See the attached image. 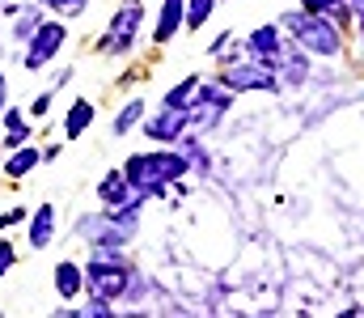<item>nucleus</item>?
Returning <instances> with one entry per match:
<instances>
[{
  "instance_id": "f257e3e1",
  "label": "nucleus",
  "mask_w": 364,
  "mask_h": 318,
  "mask_svg": "<svg viewBox=\"0 0 364 318\" xmlns=\"http://www.w3.org/2000/svg\"><path fill=\"white\" fill-rule=\"evenodd\" d=\"M182 174H186V157H178V153H136L127 161V179L149 187V196H161Z\"/></svg>"
},
{
  "instance_id": "f03ea898",
  "label": "nucleus",
  "mask_w": 364,
  "mask_h": 318,
  "mask_svg": "<svg viewBox=\"0 0 364 318\" xmlns=\"http://www.w3.org/2000/svg\"><path fill=\"white\" fill-rule=\"evenodd\" d=\"M284 26L296 34V43H301L309 55H335V51L343 47V43H339V30H335L322 13H309V9H305V13H288Z\"/></svg>"
},
{
  "instance_id": "7ed1b4c3",
  "label": "nucleus",
  "mask_w": 364,
  "mask_h": 318,
  "mask_svg": "<svg viewBox=\"0 0 364 318\" xmlns=\"http://www.w3.org/2000/svg\"><path fill=\"white\" fill-rule=\"evenodd\" d=\"M85 289H90V297L119 302V297H127V289H132V272H127L119 259H110L106 250H97L90 259V267H85Z\"/></svg>"
},
{
  "instance_id": "20e7f679",
  "label": "nucleus",
  "mask_w": 364,
  "mask_h": 318,
  "mask_svg": "<svg viewBox=\"0 0 364 318\" xmlns=\"http://www.w3.org/2000/svg\"><path fill=\"white\" fill-rule=\"evenodd\" d=\"M140 17H144L140 0H123V9L110 17V30H106V43H102V51H127V47H132V38H136V26H140Z\"/></svg>"
},
{
  "instance_id": "39448f33",
  "label": "nucleus",
  "mask_w": 364,
  "mask_h": 318,
  "mask_svg": "<svg viewBox=\"0 0 364 318\" xmlns=\"http://www.w3.org/2000/svg\"><path fill=\"white\" fill-rule=\"evenodd\" d=\"M60 47H64V26H60V21L38 26V30H34V43H30V55H26V68H30V73H34V68H43Z\"/></svg>"
},
{
  "instance_id": "423d86ee",
  "label": "nucleus",
  "mask_w": 364,
  "mask_h": 318,
  "mask_svg": "<svg viewBox=\"0 0 364 318\" xmlns=\"http://www.w3.org/2000/svg\"><path fill=\"white\" fill-rule=\"evenodd\" d=\"M225 85L229 90H275V77H272V64L255 60V64H233L225 73Z\"/></svg>"
},
{
  "instance_id": "0eeeda50",
  "label": "nucleus",
  "mask_w": 364,
  "mask_h": 318,
  "mask_svg": "<svg viewBox=\"0 0 364 318\" xmlns=\"http://www.w3.org/2000/svg\"><path fill=\"white\" fill-rule=\"evenodd\" d=\"M182 132H186V106H166V115L149 123L153 140H182Z\"/></svg>"
},
{
  "instance_id": "6e6552de",
  "label": "nucleus",
  "mask_w": 364,
  "mask_h": 318,
  "mask_svg": "<svg viewBox=\"0 0 364 318\" xmlns=\"http://www.w3.org/2000/svg\"><path fill=\"white\" fill-rule=\"evenodd\" d=\"M250 55L255 60H263V64H279V55H284V38L275 34V26H263V30H255L250 34Z\"/></svg>"
},
{
  "instance_id": "1a4fd4ad",
  "label": "nucleus",
  "mask_w": 364,
  "mask_h": 318,
  "mask_svg": "<svg viewBox=\"0 0 364 318\" xmlns=\"http://www.w3.org/2000/svg\"><path fill=\"white\" fill-rule=\"evenodd\" d=\"M81 285H85V272H81L77 263H60V267H55V289H60V297H77Z\"/></svg>"
},
{
  "instance_id": "9d476101",
  "label": "nucleus",
  "mask_w": 364,
  "mask_h": 318,
  "mask_svg": "<svg viewBox=\"0 0 364 318\" xmlns=\"http://www.w3.org/2000/svg\"><path fill=\"white\" fill-rule=\"evenodd\" d=\"M93 123V106L85 102V98H77L73 102V110H68V123H64V132H68V140H77L85 127Z\"/></svg>"
},
{
  "instance_id": "9b49d317",
  "label": "nucleus",
  "mask_w": 364,
  "mask_h": 318,
  "mask_svg": "<svg viewBox=\"0 0 364 318\" xmlns=\"http://www.w3.org/2000/svg\"><path fill=\"white\" fill-rule=\"evenodd\" d=\"M178 21H182V0H166L161 21H157V43H170L174 30H178Z\"/></svg>"
},
{
  "instance_id": "f8f14e48",
  "label": "nucleus",
  "mask_w": 364,
  "mask_h": 318,
  "mask_svg": "<svg viewBox=\"0 0 364 318\" xmlns=\"http://www.w3.org/2000/svg\"><path fill=\"white\" fill-rule=\"evenodd\" d=\"M51 229H55V208H38L34 212V225H30V242L34 246H47L51 242Z\"/></svg>"
},
{
  "instance_id": "ddd939ff",
  "label": "nucleus",
  "mask_w": 364,
  "mask_h": 318,
  "mask_svg": "<svg viewBox=\"0 0 364 318\" xmlns=\"http://www.w3.org/2000/svg\"><path fill=\"white\" fill-rule=\"evenodd\" d=\"M34 166H38V153H34V149H17V153L9 157L4 174H26V170H34Z\"/></svg>"
},
{
  "instance_id": "4468645a",
  "label": "nucleus",
  "mask_w": 364,
  "mask_h": 318,
  "mask_svg": "<svg viewBox=\"0 0 364 318\" xmlns=\"http://www.w3.org/2000/svg\"><path fill=\"white\" fill-rule=\"evenodd\" d=\"M195 90H199V77H186L182 85H174V90L166 94V106H186V102H191V94H195Z\"/></svg>"
},
{
  "instance_id": "2eb2a0df",
  "label": "nucleus",
  "mask_w": 364,
  "mask_h": 318,
  "mask_svg": "<svg viewBox=\"0 0 364 318\" xmlns=\"http://www.w3.org/2000/svg\"><path fill=\"white\" fill-rule=\"evenodd\" d=\"M212 4H216V0H186V26H191V30H199V26H203V17L212 13Z\"/></svg>"
},
{
  "instance_id": "dca6fc26",
  "label": "nucleus",
  "mask_w": 364,
  "mask_h": 318,
  "mask_svg": "<svg viewBox=\"0 0 364 318\" xmlns=\"http://www.w3.org/2000/svg\"><path fill=\"white\" fill-rule=\"evenodd\" d=\"M140 115H144V102H127V106H123V115L114 119V136H123V132H127Z\"/></svg>"
},
{
  "instance_id": "f3484780",
  "label": "nucleus",
  "mask_w": 364,
  "mask_h": 318,
  "mask_svg": "<svg viewBox=\"0 0 364 318\" xmlns=\"http://www.w3.org/2000/svg\"><path fill=\"white\" fill-rule=\"evenodd\" d=\"M343 0H305V9L309 13H331V9H339Z\"/></svg>"
},
{
  "instance_id": "a211bd4d",
  "label": "nucleus",
  "mask_w": 364,
  "mask_h": 318,
  "mask_svg": "<svg viewBox=\"0 0 364 318\" xmlns=\"http://www.w3.org/2000/svg\"><path fill=\"white\" fill-rule=\"evenodd\" d=\"M43 4H51V9H64V13H81V9H85V0H43Z\"/></svg>"
},
{
  "instance_id": "6ab92c4d",
  "label": "nucleus",
  "mask_w": 364,
  "mask_h": 318,
  "mask_svg": "<svg viewBox=\"0 0 364 318\" xmlns=\"http://www.w3.org/2000/svg\"><path fill=\"white\" fill-rule=\"evenodd\" d=\"M13 267V242H0V276Z\"/></svg>"
},
{
  "instance_id": "aec40b11",
  "label": "nucleus",
  "mask_w": 364,
  "mask_h": 318,
  "mask_svg": "<svg viewBox=\"0 0 364 318\" xmlns=\"http://www.w3.org/2000/svg\"><path fill=\"white\" fill-rule=\"evenodd\" d=\"M17 221H26V212H21V208H9L4 216H0V229H4V225H17Z\"/></svg>"
},
{
  "instance_id": "412c9836",
  "label": "nucleus",
  "mask_w": 364,
  "mask_h": 318,
  "mask_svg": "<svg viewBox=\"0 0 364 318\" xmlns=\"http://www.w3.org/2000/svg\"><path fill=\"white\" fill-rule=\"evenodd\" d=\"M30 110H34V115H47V110H51V94H38V98H34V106H30Z\"/></svg>"
},
{
  "instance_id": "4be33fe9",
  "label": "nucleus",
  "mask_w": 364,
  "mask_h": 318,
  "mask_svg": "<svg viewBox=\"0 0 364 318\" xmlns=\"http://www.w3.org/2000/svg\"><path fill=\"white\" fill-rule=\"evenodd\" d=\"M343 4H348V9H352L356 17H364V0H343Z\"/></svg>"
},
{
  "instance_id": "5701e85b",
  "label": "nucleus",
  "mask_w": 364,
  "mask_h": 318,
  "mask_svg": "<svg viewBox=\"0 0 364 318\" xmlns=\"http://www.w3.org/2000/svg\"><path fill=\"white\" fill-rule=\"evenodd\" d=\"M0 106H4V77H0Z\"/></svg>"
}]
</instances>
